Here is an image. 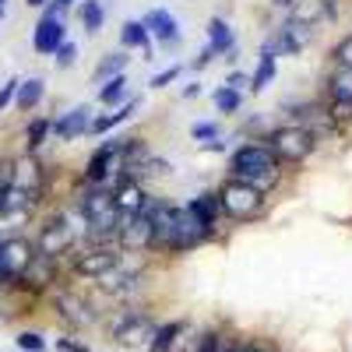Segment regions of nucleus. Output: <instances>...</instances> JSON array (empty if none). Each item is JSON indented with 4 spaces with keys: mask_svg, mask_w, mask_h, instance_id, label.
Wrapping results in <instances>:
<instances>
[{
    "mask_svg": "<svg viewBox=\"0 0 352 352\" xmlns=\"http://www.w3.org/2000/svg\"><path fill=\"white\" fill-rule=\"evenodd\" d=\"M314 39H317V25H303V21H292V18H285L272 32V46H275L278 56H300Z\"/></svg>",
    "mask_w": 352,
    "mask_h": 352,
    "instance_id": "nucleus-12",
    "label": "nucleus"
},
{
    "mask_svg": "<svg viewBox=\"0 0 352 352\" xmlns=\"http://www.w3.org/2000/svg\"><path fill=\"white\" fill-rule=\"evenodd\" d=\"M215 197H219V208H222V219L236 222V226H247V222H257L268 212V194L257 190L254 184H243V180H226L215 187Z\"/></svg>",
    "mask_w": 352,
    "mask_h": 352,
    "instance_id": "nucleus-2",
    "label": "nucleus"
},
{
    "mask_svg": "<svg viewBox=\"0 0 352 352\" xmlns=\"http://www.w3.org/2000/svg\"><path fill=\"white\" fill-rule=\"evenodd\" d=\"M212 106L222 113V116H236L243 109V92H232V88L219 85L215 92H212Z\"/></svg>",
    "mask_w": 352,
    "mask_h": 352,
    "instance_id": "nucleus-30",
    "label": "nucleus"
},
{
    "mask_svg": "<svg viewBox=\"0 0 352 352\" xmlns=\"http://www.w3.org/2000/svg\"><path fill=\"white\" fill-rule=\"evenodd\" d=\"M278 352H282V349H278Z\"/></svg>",
    "mask_w": 352,
    "mask_h": 352,
    "instance_id": "nucleus-53",
    "label": "nucleus"
},
{
    "mask_svg": "<svg viewBox=\"0 0 352 352\" xmlns=\"http://www.w3.org/2000/svg\"><path fill=\"white\" fill-rule=\"evenodd\" d=\"M324 102H352V67H331L324 74Z\"/></svg>",
    "mask_w": 352,
    "mask_h": 352,
    "instance_id": "nucleus-21",
    "label": "nucleus"
},
{
    "mask_svg": "<svg viewBox=\"0 0 352 352\" xmlns=\"http://www.w3.org/2000/svg\"><path fill=\"white\" fill-rule=\"evenodd\" d=\"M0 18H4V14H0Z\"/></svg>",
    "mask_w": 352,
    "mask_h": 352,
    "instance_id": "nucleus-52",
    "label": "nucleus"
},
{
    "mask_svg": "<svg viewBox=\"0 0 352 352\" xmlns=\"http://www.w3.org/2000/svg\"><path fill=\"white\" fill-rule=\"evenodd\" d=\"M14 342H18L21 352H46V338L39 331H18Z\"/></svg>",
    "mask_w": 352,
    "mask_h": 352,
    "instance_id": "nucleus-35",
    "label": "nucleus"
},
{
    "mask_svg": "<svg viewBox=\"0 0 352 352\" xmlns=\"http://www.w3.org/2000/svg\"><path fill=\"white\" fill-rule=\"evenodd\" d=\"M236 342H240V335H232L226 328H212L208 338H204V349L201 352H232V349H236Z\"/></svg>",
    "mask_w": 352,
    "mask_h": 352,
    "instance_id": "nucleus-31",
    "label": "nucleus"
},
{
    "mask_svg": "<svg viewBox=\"0 0 352 352\" xmlns=\"http://www.w3.org/2000/svg\"><path fill=\"white\" fill-rule=\"evenodd\" d=\"M155 328H159V320L144 303H124L109 317V338L120 349H131V352L134 349H148Z\"/></svg>",
    "mask_w": 352,
    "mask_h": 352,
    "instance_id": "nucleus-3",
    "label": "nucleus"
},
{
    "mask_svg": "<svg viewBox=\"0 0 352 352\" xmlns=\"http://www.w3.org/2000/svg\"><path fill=\"white\" fill-rule=\"evenodd\" d=\"M197 96H201V85H197V81L184 85V99H187V102H190V99H197Z\"/></svg>",
    "mask_w": 352,
    "mask_h": 352,
    "instance_id": "nucleus-46",
    "label": "nucleus"
},
{
    "mask_svg": "<svg viewBox=\"0 0 352 352\" xmlns=\"http://www.w3.org/2000/svg\"><path fill=\"white\" fill-rule=\"evenodd\" d=\"M148 201H152V194H148V187H144L141 180L120 176V180L113 184V204H116V215L120 219H138Z\"/></svg>",
    "mask_w": 352,
    "mask_h": 352,
    "instance_id": "nucleus-13",
    "label": "nucleus"
},
{
    "mask_svg": "<svg viewBox=\"0 0 352 352\" xmlns=\"http://www.w3.org/2000/svg\"><path fill=\"white\" fill-rule=\"evenodd\" d=\"M127 99H131V85H127V74H116V78H109L106 85H99V102H102V106L116 109V106H124Z\"/></svg>",
    "mask_w": 352,
    "mask_h": 352,
    "instance_id": "nucleus-28",
    "label": "nucleus"
},
{
    "mask_svg": "<svg viewBox=\"0 0 352 352\" xmlns=\"http://www.w3.org/2000/svg\"><path fill=\"white\" fill-rule=\"evenodd\" d=\"M36 257V243L25 236H4L0 240V292H14L25 268Z\"/></svg>",
    "mask_w": 352,
    "mask_h": 352,
    "instance_id": "nucleus-7",
    "label": "nucleus"
},
{
    "mask_svg": "<svg viewBox=\"0 0 352 352\" xmlns=\"http://www.w3.org/2000/svg\"><path fill=\"white\" fill-rule=\"evenodd\" d=\"M331 67H352V32L331 46Z\"/></svg>",
    "mask_w": 352,
    "mask_h": 352,
    "instance_id": "nucleus-33",
    "label": "nucleus"
},
{
    "mask_svg": "<svg viewBox=\"0 0 352 352\" xmlns=\"http://www.w3.org/2000/svg\"><path fill=\"white\" fill-rule=\"evenodd\" d=\"M197 148H201V152H226V141H222V138H212V141H201Z\"/></svg>",
    "mask_w": 352,
    "mask_h": 352,
    "instance_id": "nucleus-45",
    "label": "nucleus"
},
{
    "mask_svg": "<svg viewBox=\"0 0 352 352\" xmlns=\"http://www.w3.org/2000/svg\"><path fill=\"white\" fill-rule=\"evenodd\" d=\"M282 173H285V166L275 159V152L264 141H243L229 155V176H232V180L254 184L257 190H264L268 197L282 184Z\"/></svg>",
    "mask_w": 352,
    "mask_h": 352,
    "instance_id": "nucleus-1",
    "label": "nucleus"
},
{
    "mask_svg": "<svg viewBox=\"0 0 352 352\" xmlns=\"http://www.w3.org/2000/svg\"><path fill=\"white\" fill-rule=\"evenodd\" d=\"M261 141L275 152V159H278L282 166H303V162L317 152V144H320V141H317L307 127H300V124H275V127L264 131Z\"/></svg>",
    "mask_w": 352,
    "mask_h": 352,
    "instance_id": "nucleus-4",
    "label": "nucleus"
},
{
    "mask_svg": "<svg viewBox=\"0 0 352 352\" xmlns=\"http://www.w3.org/2000/svg\"><path fill=\"white\" fill-rule=\"evenodd\" d=\"M60 275H64V261H56V257H46L36 250L32 264L25 268L21 282L14 292H32V296H46V292H53L56 285H60Z\"/></svg>",
    "mask_w": 352,
    "mask_h": 352,
    "instance_id": "nucleus-10",
    "label": "nucleus"
},
{
    "mask_svg": "<svg viewBox=\"0 0 352 352\" xmlns=\"http://www.w3.org/2000/svg\"><path fill=\"white\" fill-rule=\"evenodd\" d=\"M92 106H74V109H67V113H60L53 120V138L56 141H78V138H85L88 134V127H92Z\"/></svg>",
    "mask_w": 352,
    "mask_h": 352,
    "instance_id": "nucleus-15",
    "label": "nucleus"
},
{
    "mask_svg": "<svg viewBox=\"0 0 352 352\" xmlns=\"http://www.w3.org/2000/svg\"><path fill=\"white\" fill-rule=\"evenodd\" d=\"M208 331L212 328H201V324H184V331H180V338L173 342V349L169 352H201L204 349V338H208Z\"/></svg>",
    "mask_w": 352,
    "mask_h": 352,
    "instance_id": "nucleus-29",
    "label": "nucleus"
},
{
    "mask_svg": "<svg viewBox=\"0 0 352 352\" xmlns=\"http://www.w3.org/2000/svg\"><path fill=\"white\" fill-rule=\"evenodd\" d=\"M0 14H4V4H0Z\"/></svg>",
    "mask_w": 352,
    "mask_h": 352,
    "instance_id": "nucleus-50",
    "label": "nucleus"
},
{
    "mask_svg": "<svg viewBox=\"0 0 352 352\" xmlns=\"http://www.w3.org/2000/svg\"><path fill=\"white\" fill-rule=\"evenodd\" d=\"M120 46L131 53V50H141L144 56H152V36H148V28H144L141 18H127L120 25Z\"/></svg>",
    "mask_w": 352,
    "mask_h": 352,
    "instance_id": "nucleus-22",
    "label": "nucleus"
},
{
    "mask_svg": "<svg viewBox=\"0 0 352 352\" xmlns=\"http://www.w3.org/2000/svg\"><path fill=\"white\" fill-rule=\"evenodd\" d=\"M18 78H8L4 85H0V113H4L8 106H14V96H18Z\"/></svg>",
    "mask_w": 352,
    "mask_h": 352,
    "instance_id": "nucleus-40",
    "label": "nucleus"
},
{
    "mask_svg": "<svg viewBox=\"0 0 352 352\" xmlns=\"http://www.w3.org/2000/svg\"><path fill=\"white\" fill-rule=\"evenodd\" d=\"M120 141L124 138H106L96 144L81 169V184H96V187H113L124 176V159H120Z\"/></svg>",
    "mask_w": 352,
    "mask_h": 352,
    "instance_id": "nucleus-6",
    "label": "nucleus"
},
{
    "mask_svg": "<svg viewBox=\"0 0 352 352\" xmlns=\"http://www.w3.org/2000/svg\"><path fill=\"white\" fill-rule=\"evenodd\" d=\"M120 261H124V254L116 250V247H78L67 257V275L71 278H81V282H99Z\"/></svg>",
    "mask_w": 352,
    "mask_h": 352,
    "instance_id": "nucleus-9",
    "label": "nucleus"
},
{
    "mask_svg": "<svg viewBox=\"0 0 352 352\" xmlns=\"http://www.w3.org/2000/svg\"><path fill=\"white\" fill-rule=\"evenodd\" d=\"M268 4H272V8H278V11H292V8L300 4V0H268Z\"/></svg>",
    "mask_w": 352,
    "mask_h": 352,
    "instance_id": "nucleus-47",
    "label": "nucleus"
},
{
    "mask_svg": "<svg viewBox=\"0 0 352 352\" xmlns=\"http://www.w3.org/2000/svg\"><path fill=\"white\" fill-rule=\"evenodd\" d=\"M50 307H53L56 317L64 320V328H71V331L96 328L99 317H102V310L88 300L81 289H74V285H56V289L50 292Z\"/></svg>",
    "mask_w": 352,
    "mask_h": 352,
    "instance_id": "nucleus-5",
    "label": "nucleus"
},
{
    "mask_svg": "<svg viewBox=\"0 0 352 352\" xmlns=\"http://www.w3.org/2000/svg\"><path fill=\"white\" fill-rule=\"evenodd\" d=\"M67 43V18H50V14H39L36 21V32H32V50L43 53V56H53Z\"/></svg>",
    "mask_w": 352,
    "mask_h": 352,
    "instance_id": "nucleus-14",
    "label": "nucleus"
},
{
    "mask_svg": "<svg viewBox=\"0 0 352 352\" xmlns=\"http://www.w3.org/2000/svg\"><path fill=\"white\" fill-rule=\"evenodd\" d=\"M190 138L201 144V141H212V138H222V127L215 120H204V124H194L190 127Z\"/></svg>",
    "mask_w": 352,
    "mask_h": 352,
    "instance_id": "nucleus-37",
    "label": "nucleus"
},
{
    "mask_svg": "<svg viewBox=\"0 0 352 352\" xmlns=\"http://www.w3.org/2000/svg\"><path fill=\"white\" fill-rule=\"evenodd\" d=\"M317 4H320V18L338 21V0H317Z\"/></svg>",
    "mask_w": 352,
    "mask_h": 352,
    "instance_id": "nucleus-44",
    "label": "nucleus"
},
{
    "mask_svg": "<svg viewBox=\"0 0 352 352\" xmlns=\"http://www.w3.org/2000/svg\"><path fill=\"white\" fill-rule=\"evenodd\" d=\"M60 4H64V8H74V0H60ZM78 4H81V0H78Z\"/></svg>",
    "mask_w": 352,
    "mask_h": 352,
    "instance_id": "nucleus-49",
    "label": "nucleus"
},
{
    "mask_svg": "<svg viewBox=\"0 0 352 352\" xmlns=\"http://www.w3.org/2000/svg\"><path fill=\"white\" fill-rule=\"evenodd\" d=\"M50 134H53V120H50V116H32L28 127H25V152L39 155V148L50 141Z\"/></svg>",
    "mask_w": 352,
    "mask_h": 352,
    "instance_id": "nucleus-26",
    "label": "nucleus"
},
{
    "mask_svg": "<svg viewBox=\"0 0 352 352\" xmlns=\"http://www.w3.org/2000/svg\"><path fill=\"white\" fill-rule=\"evenodd\" d=\"M232 352H278V345L268 342V338H261V335H250V338H240Z\"/></svg>",
    "mask_w": 352,
    "mask_h": 352,
    "instance_id": "nucleus-34",
    "label": "nucleus"
},
{
    "mask_svg": "<svg viewBox=\"0 0 352 352\" xmlns=\"http://www.w3.org/2000/svg\"><path fill=\"white\" fill-rule=\"evenodd\" d=\"M289 18L303 21V25H317L320 21V4H317V0H300V4L289 11Z\"/></svg>",
    "mask_w": 352,
    "mask_h": 352,
    "instance_id": "nucleus-32",
    "label": "nucleus"
},
{
    "mask_svg": "<svg viewBox=\"0 0 352 352\" xmlns=\"http://www.w3.org/2000/svg\"><path fill=\"white\" fill-rule=\"evenodd\" d=\"M184 74V64H173V67H166V71H159V74H152V81H148V88H166V85H173L176 78Z\"/></svg>",
    "mask_w": 352,
    "mask_h": 352,
    "instance_id": "nucleus-39",
    "label": "nucleus"
},
{
    "mask_svg": "<svg viewBox=\"0 0 352 352\" xmlns=\"http://www.w3.org/2000/svg\"><path fill=\"white\" fill-rule=\"evenodd\" d=\"M144 28H148V36L159 43V46H180L184 32H180V21H176L166 8H152L148 14L141 18Z\"/></svg>",
    "mask_w": 352,
    "mask_h": 352,
    "instance_id": "nucleus-16",
    "label": "nucleus"
},
{
    "mask_svg": "<svg viewBox=\"0 0 352 352\" xmlns=\"http://www.w3.org/2000/svg\"><path fill=\"white\" fill-rule=\"evenodd\" d=\"M184 208L197 219V226L201 229H208L212 236L219 240V226H222V208H219V197H215V190H201L197 197H190Z\"/></svg>",
    "mask_w": 352,
    "mask_h": 352,
    "instance_id": "nucleus-17",
    "label": "nucleus"
},
{
    "mask_svg": "<svg viewBox=\"0 0 352 352\" xmlns=\"http://www.w3.org/2000/svg\"><path fill=\"white\" fill-rule=\"evenodd\" d=\"M324 106H328L331 120H335L338 127H349V124H352V102H324Z\"/></svg>",
    "mask_w": 352,
    "mask_h": 352,
    "instance_id": "nucleus-38",
    "label": "nucleus"
},
{
    "mask_svg": "<svg viewBox=\"0 0 352 352\" xmlns=\"http://www.w3.org/2000/svg\"><path fill=\"white\" fill-rule=\"evenodd\" d=\"M116 250L134 254V257L152 254V219L144 212L138 219H120V226H116Z\"/></svg>",
    "mask_w": 352,
    "mask_h": 352,
    "instance_id": "nucleus-11",
    "label": "nucleus"
},
{
    "mask_svg": "<svg viewBox=\"0 0 352 352\" xmlns=\"http://www.w3.org/2000/svg\"><path fill=\"white\" fill-rule=\"evenodd\" d=\"M43 99H46V81H43V78H25V81L18 85L14 109H18V113H32Z\"/></svg>",
    "mask_w": 352,
    "mask_h": 352,
    "instance_id": "nucleus-23",
    "label": "nucleus"
},
{
    "mask_svg": "<svg viewBox=\"0 0 352 352\" xmlns=\"http://www.w3.org/2000/svg\"><path fill=\"white\" fill-rule=\"evenodd\" d=\"M243 85H250V74H247V71L232 67V71L226 74V88H232V92H243Z\"/></svg>",
    "mask_w": 352,
    "mask_h": 352,
    "instance_id": "nucleus-41",
    "label": "nucleus"
},
{
    "mask_svg": "<svg viewBox=\"0 0 352 352\" xmlns=\"http://www.w3.org/2000/svg\"><path fill=\"white\" fill-rule=\"evenodd\" d=\"M8 187L21 190V194L39 208V201H43V194H46V166L39 162V155L21 152V155L8 159Z\"/></svg>",
    "mask_w": 352,
    "mask_h": 352,
    "instance_id": "nucleus-8",
    "label": "nucleus"
},
{
    "mask_svg": "<svg viewBox=\"0 0 352 352\" xmlns=\"http://www.w3.org/2000/svg\"><path fill=\"white\" fill-rule=\"evenodd\" d=\"M184 324H187L184 317H173V320H159V328H155V335H152V342H148V349H144V352H169V349H173V342L180 338Z\"/></svg>",
    "mask_w": 352,
    "mask_h": 352,
    "instance_id": "nucleus-25",
    "label": "nucleus"
},
{
    "mask_svg": "<svg viewBox=\"0 0 352 352\" xmlns=\"http://www.w3.org/2000/svg\"><path fill=\"white\" fill-rule=\"evenodd\" d=\"M204 36H208V46L215 56H226L236 50V32H232V25L222 18V14H212L208 25H204Z\"/></svg>",
    "mask_w": 352,
    "mask_h": 352,
    "instance_id": "nucleus-20",
    "label": "nucleus"
},
{
    "mask_svg": "<svg viewBox=\"0 0 352 352\" xmlns=\"http://www.w3.org/2000/svg\"><path fill=\"white\" fill-rule=\"evenodd\" d=\"M138 109H141V96H131L124 106H116L113 113H96V116H92V127H88V134H92V138H102V134H109L113 127L127 124Z\"/></svg>",
    "mask_w": 352,
    "mask_h": 352,
    "instance_id": "nucleus-19",
    "label": "nucleus"
},
{
    "mask_svg": "<svg viewBox=\"0 0 352 352\" xmlns=\"http://www.w3.org/2000/svg\"><path fill=\"white\" fill-rule=\"evenodd\" d=\"M127 64H131V53H127V50L106 53L102 60L96 64V71H92V81H96V85H106V81L116 78V74H127Z\"/></svg>",
    "mask_w": 352,
    "mask_h": 352,
    "instance_id": "nucleus-24",
    "label": "nucleus"
},
{
    "mask_svg": "<svg viewBox=\"0 0 352 352\" xmlns=\"http://www.w3.org/2000/svg\"><path fill=\"white\" fill-rule=\"evenodd\" d=\"M275 74H278V53H275V46H272V36L261 43V53H257V71L250 74V92L254 96H261L264 88H268L272 81H275Z\"/></svg>",
    "mask_w": 352,
    "mask_h": 352,
    "instance_id": "nucleus-18",
    "label": "nucleus"
},
{
    "mask_svg": "<svg viewBox=\"0 0 352 352\" xmlns=\"http://www.w3.org/2000/svg\"><path fill=\"white\" fill-rule=\"evenodd\" d=\"M0 4H8V0H0Z\"/></svg>",
    "mask_w": 352,
    "mask_h": 352,
    "instance_id": "nucleus-51",
    "label": "nucleus"
},
{
    "mask_svg": "<svg viewBox=\"0 0 352 352\" xmlns=\"http://www.w3.org/2000/svg\"><path fill=\"white\" fill-rule=\"evenodd\" d=\"M212 60H215V53H212V46H204V50H201V53L194 56V64H190V67H194V71H204V67H208Z\"/></svg>",
    "mask_w": 352,
    "mask_h": 352,
    "instance_id": "nucleus-43",
    "label": "nucleus"
},
{
    "mask_svg": "<svg viewBox=\"0 0 352 352\" xmlns=\"http://www.w3.org/2000/svg\"><path fill=\"white\" fill-rule=\"evenodd\" d=\"M56 349H60V352H92V349H88L81 338H74V335H60V338H56Z\"/></svg>",
    "mask_w": 352,
    "mask_h": 352,
    "instance_id": "nucleus-42",
    "label": "nucleus"
},
{
    "mask_svg": "<svg viewBox=\"0 0 352 352\" xmlns=\"http://www.w3.org/2000/svg\"><path fill=\"white\" fill-rule=\"evenodd\" d=\"M78 21L88 36H96L102 32V25H106V4L102 0H81L78 4Z\"/></svg>",
    "mask_w": 352,
    "mask_h": 352,
    "instance_id": "nucleus-27",
    "label": "nucleus"
},
{
    "mask_svg": "<svg viewBox=\"0 0 352 352\" xmlns=\"http://www.w3.org/2000/svg\"><path fill=\"white\" fill-rule=\"evenodd\" d=\"M53 64H56V67H60V71H67V67H74V64H78V43H71V39H67V43H64L60 50H56V53H53Z\"/></svg>",
    "mask_w": 352,
    "mask_h": 352,
    "instance_id": "nucleus-36",
    "label": "nucleus"
},
{
    "mask_svg": "<svg viewBox=\"0 0 352 352\" xmlns=\"http://www.w3.org/2000/svg\"><path fill=\"white\" fill-rule=\"evenodd\" d=\"M25 4H28V8H39V11H43V8L50 4V0H25Z\"/></svg>",
    "mask_w": 352,
    "mask_h": 352,
    "instance_id": "nucleus-48",
    "label": "nucleus"
}]
</instances>
